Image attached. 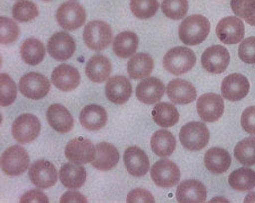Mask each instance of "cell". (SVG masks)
Here are the masks:
<instances>
[{"label": "cell", "instance_id": "cell-1", "mask_svg": "<svg viewBox=\"0 0 255 203\" xmlns=\"http://www.w3.org/2000/svg\"><path fill=\"white\" fill-rule=\"evenodd\" d=\"M210 22L202 15H192L179 25V39L186 45L201 44L210 33Z\"/></svg>", "mask_w": 255, "mask_h": 203}, {"label": "cell", "instance_id": "cell-2", "mask_svg": "<svg viewBox=\"0 0 255 203\" xmlns=\"http://www.w3.org/2000/svg\"><path fill=\"white\" fill-rule=\"evenodd\" d=\"M196 63V56L192 49L175 47L170 49L163 58V66L167 72L174 75H183L190 72Z\"/></svg>", "mask_w": 255, "mask_h": 203}, {"label": "cell", "instance_id": "cell-3", "mask_svg": "<svg viewBox=\"0 0 255 203\" xmlns=\"http://www.w3.org/2000/svg\"><path fill=\"white\" fill-rule=\"evenodd\" d=\"M113 31L109 24L102 20H92L85 26L83 40L85 44L94 51L105 50L113 41Z\"/></svg>", "mask_w": 255, "mask_h": 203}, {"label": "cell", "instance_id": "cell-4", "mask_svg": "<svg viewBox=\"0 0 255 203\" xmlns=\"http://www.w3.org/2000/svg\"><path fill=\"white\" fill-rule=\"evenodd\" d=\"M179 139L183 147L191 151L202 150L207 147L210 139V132L207 125L201 122H191L182 127Z\"/></svg>", "mask_w": 255, "mask_h": 203}, {"label": "cell", "instance_id": "cell-5", "mask_svg": "<svg viewBox=\"0 0 255 203\" xmlns=\"http://www.w3.org/2000/svg\"><path fill=\"white\" fill-rule=\"evenodd\" d=\"M30 166V157L23 147L8 148L1 156V168L9 176H19L25 173Z\"/></svg>", "mask_w": 255, "mask_h": 203}, {"label": "cell", "instance_id": "cell-6", "mask_svg": "<svg viewBox=\"0 0 255 203\" xmlns=\"http://www.w3.org/2000/svg\"><path fill=\"white\" fill-rule=\"evenodd\" d=\"M85 10L79 2L66 1L56 13V19L59 25L67 31H74L83 26L85 23Z\"/></svg>", "mask_w": 255, "mask_h": 203}, {"label": "cell", "instance_id": "cell-7", "mask_svg": "<svg viewBox=\"0 0 255 203\" xmlns=\"http://www.w3.org/2000/svg\"><path fill=\"white\" fill-rule=\"evenodd\" d=\"M41 131V123L36 116L23 114L18 116L13 123L11 133L19 143H28L38 138Z\"/></svg>", "mask_w": 255, "mask_h": 203}, {"label": "cell", "instance_id": "cell-8", "mask_svg": "<svg viewBox=\"0 0 255 203\" xmlns=\"http://www.w3.org/2000/svg\"><path fill=\"white\" fill-rule=\"evenodd\" d=\"M19 92L32 100H39L46 97L50 91V82L39 73L25 74L19 81Z\"/></svg>", "mask_w": 255, "mask_h": 203}, {"label": "cell", "instance_id": "cell-9", "mask_svg": "<svg viewBox=\"0 0 255 203\" xmlns=\"http://www.w3.org/2000/svg\"><path fill=\"white\" fill-rule=\"evenodd\" d=\"M151 177L160 188H172L180 180L179 167L174 161L162 159L155 163L151 168Z\"/></svg>", "mask_w": 255, "mask_h": 203}, {"label": "cell", "instance_id": "cell-10", "mask_svg": "<svg viewBox=\"0 0 255 203\" xmlns=\"http://www.w3.org/2000/svg\"><path fill=\"white\" fill-rule=\"evenodd\" d=\"M97 149L91 141L84 138H75L69 141L65 148V156L74 164L84 165L92 163L96 158Z\"/></svg>", "mask_w": 255, "mask_h": 203}, {"label": "cell", "instance_id": "cell-11", "mask_svg": "<svg viewBox=\"0 0 255 203\" xmlns=\"http://www.w3.org/2000/svg\"><path fill=\"white\" fill-rule=\"evenodd\" d=\"M28 176L32 183L40 189L51 188L58 180V173L55 165L43 159L35 161L31 165Z\"/></svg>", "mask_w": 255, "mask_h": 203}, {"label": "cell", "instance_id": "cell-12", "mask_svg": "<svg viewBox=\"0 0 255 203\" xmlns=\"http://www.w3.org/2000/svg\"><path fill=\"white\" fill-rule=\"evenodd\" d=\"M196 109L201 119L204 122H216L224 114L225 103L223 97L216 93L202 94L197 100Z\"/></svg>", "mask_w": 255, "mask_h": 203}, {"label": "cell", "instance_id": "cell-13", "mask_svg": "<svg viewBox=\"0 0 255 203\" xmlns=\"http://www.w3.org/2000/svg\"><path fill=\"white\" fill-rule=\"evenodd\" d=\"M230 55L227 49L221 45H212L203 52L201 63L210 74H221L227 69Z\"/></svg>", "mask_w": 255, "mask_h": 203}, {"label": "cell", "instance_id": "cell-14", "mask_svg": "<svg viewBox=\"0 0 255 203\" xmlns=\"http://www.w3.org/2000/svg\"><path fill=\"white\" fill-rule=\"evenodd\" d=\"M244 24L242 19L234 16L225 17L218 23L216 33L221 42L225 44H236L244 38Z\"/></svg>", "mask_w": 255, "mask_h": 203}, {"label": "cell", "instance_id": "cell-15", "mask_svg": "<svg viewBox=\"0 0 255 203\" xmlns=\"http://www.w3.org/2000/svg\"><path fill=\"white\" fill-rule=\"evenodd\" d=\"M47 49L53 59L65 61L74 55L76 45L75 41L68 33L57 32L49 40Z\"/></svg>", "mask_w": 255, "mask_h": 203}, {"label": "cell", "instance_id": "cell-16", "mask_svg": "<svg viewBox=\"0 0 255 203\" xmlns=\"http://www.w3.org/2000/svg\"><path fill=\"white\" fill-rule=\"evenodd\" d=\"M250 91L249 80L242 74H230L221 83V93L228 101H240Z\"/></svg>", "mask_w": 255, "mask_h": 203}, {"label": "cell", "instance_id": "cell-17", "mask_svg": "<svg viewBox=\"0 0 255 203\" xmlns=\"http://www.w3.org/2000/svg\"><path fill=\"white\" fill-rule=\"evenodd\" d=\"M133 89L128 78L122 75L110 77L106 84V97L116 105H123L129 100Z\"/></svg>", "mask_w": 255, "mask_h": 203}, {"label": "cell", "instance_id": "cell-18", "mask_svg": "<svg viewBox=\"0 0 255 203\" xmlns=\"http://www.w3.org/2000/svg\"><path fill=\"white\" fill-rule=\"evenodd\" d=\"M124 164L130 175L141 177L150 169L149 157L138 147H129L124 152Z\"/></svg>", "mask_w": 255, "mask_h": 203}, {"label": "cell", "instance_id": "cell-19", "mask_svg": "<svg viewBox=\"0 0 255 203\" xmlns=\"http://www.w3.org/2000/svg\"><path fill=\"white\" fill-rule=\"evenodd\" d=\"M53 85L64 92H71L80 84L81 76L79 70L71 65H59L51 74Z\"/></svg>", "mask_w": 255, "mask_h": 203}, {"label": "cell", "instance_id": "cell-20", "mask_svg": "<svg viewBox=\"0 0 255 203\" xmlns=\"http://www.w3.org/2000/svg\"><path fill=\"white\" fill-rule=\"evenodd\" d=\"M176 199L180 203H202L207 199V189L200 181H185L177 188Z\"/></svg>", "mask_w": 255, "mask_h": 203}, {"label": "cell", "instance_id": "cell-21", "mask_svg": "<svg viewBox=\"0 0 255 203\" xmlns=\"http://www.w3.org/2000/svg\"><path fill=\"white\" fill-rule=\"evenodd\" d=\"M164 84L157 77H146L136 88V97L141 102L153 105L161 100L164 94Z\"/></svg>", "mask_w": 255, "mask_h": 203}, {"label": "cell", "instance_id": "cell-22", "mask_svg": "<svg viewBox=\"0 0 255 203\" xmlns=\"http://www.w3.org/2000/svg\"><path fill=\"white\" fill-rule=\"evenodd\" d=\"M196 89L188 81L177 80L171 81L167 86V94L170 100L177 105H188L196 99Z\"/></svg>", "mask_w": 255, "mask_h": 203}, {"label": "cell", "instance_id": "cell-23", "mask_svg": "<svg viewBox=\"0 0 255 203\" xmlns=\"http://www.w3.org/2000/svg\"><path fill=\"white\" fill-rule=\"evenodd\" d=\"M49 125L58 133H67L74 127L72 114L61 105H51L47 110Z\"/></svg>", "mask_w": 255, "mask_h": 203}, {"label": "cell", "instance_id": "cell-24", "mask_svg": "<svg viewBox=\"0 0 255 203\" xmlns=\"http://www.w3.org/2000/svg\"><path fill=\"white\" fill-rule=\"evenodd\" d=\"M96 158L92 161V166L99 171L107 172L113 169L119 161V152L113 144L101 142L96 146Z\"/></svg>", "mask_w": 255, "mask_h": 203}, {"label": "cell", "instance_id": "cell-25", "mask_svg": "<svg viewBox=\"0 0 255 203\" xmlns=\"http://www.w3.org/2000/svg\"><path fill=\"white\" fill-rule=\"evenodd\" d=\"M110 73H112V63L106 56L94 55L86 64V76L94 83H101L108 80Z\"/></svg>", "mask_w": 255, "mask_h": 203}, {"label": "cell", "instance_id": "cell-26", "mask_svg": "<svg viewBox=\"0 0 255 203\" xmlns=\"http://www.w3.org/2000/svg\"><path fill=\"white\" fill-rule=\"evenodd\" d=\"M204 165L208 171L213 174H223L227 172L232 165V157L223 148H211L204 155Z\"/></svg>", "mask_w": 255, "mask_h": 203}, {"label": "cell", "instance_id": "cell-27", "mask_svg": "<svg viewBox=\"0 0 255 203\" xmlns=\"http://www.w3.org/2000/svg\"><path fill=\"white\" fill-rule=\"evenodd\" d=\"M106 110L99 105H89L83 108L80 114L81 125L88 131H99L107 123Z\"/></svg>", "mask_w": 255, "mask_h": 203}, {"label": "cell", "instance_id": "cell-28", "mask_svg": "<svg viewBox=\"0 0 255 203\" xmlns=\"http://www.w3.org/2000/svg\"><path fill=\"white\" fill-rule=\"evenodd\" d=\"M59 178L64 186L68 189H80L86 181V171L82 165L67 163L61 166Z\"/></svg>", "mask_w": 255, "mask_h": 203}, {"label": "cell", "instance_id": "cell-29", "mask_svg": "<svg viewBox=\"0 0 255 203\" xmlns=\"http://www.w3.org/2000/svg\"><path fill=\"white\" fill-rule=\"evenodd\" d=\"M154 67L153 58L147 53H137L127 64V72L133 80H142L150 75Z\"/></svg>", "mask_w": 255, "mask_h": 203}, {"label": "cell", "instance_id": "cell-30", "mask_svg": "<svg viewBox=\"0 0 255 203\" xmlns=\"http://www.w3.org/2000/svg\"><path fill=\"white\" fill-rule=\"evenodd\" d=\"M138 48V38L134 32L125 31L119 33L114 39V52L121 58H128L135 55Z\"/></svg>", "mask_w": 255, "mask_h": 203}, {"label": "cell", "instance_id": "cell-31", "mask_svg": "<svg viewBox=\"0 0 255 203\" xmlns=\"http://www.w3.org/2000/svg\"><path fill=\"white\" fill-rule=\"evenodd\" d=\"M152 116L155 124L163 128L174 126L179 121L178 110L170 102H158L152 110Z\"/></svg>", "mask_w": 255, "mask_h": 203}, {"label": "cell", "instance_id": "cell-32", "mask_svg": "<svg viewBox=\"0 0 255 203\" xmlns=\"http://www.w3.org/2000/svg\"><path fill=\"white\" fill-rule=\"evenodd\" d=\"M151 148L159 157L170 156L176 149V139L171 132L167 130L157 131L151 139Z\"/></svg>", "mask_w": 255, "mask_h": 203}, {"label": "cell", "instance_id": "cell-33", "mask_svg": "<svg viewBox=\"0 0 255 203\" xmlns=\"http://www.w3.org/2000/svg\"><path fill=\"white\" fill-rule=\"evenodd\" d=\"M20 56L26 64L36 66L44 59L46 48L40 40L30 38L24 41L22 47H20Z\"/></svg>", "mask_w": 255, "mask_h": 203}, {"label": "cell", "instance_id": "cell-34", "mask_svg": "<svg viewBox=\"0 0 255 203\" xmlns=\"http://www.w3.org/2000/svg\"><path fill=\"white\" fill-rule=\"evenodd\" d=\"M228 183L234 190L244 192L255 188V172L248 167L238 168L230 174Z\"/></svg>", "mask_w": 255, "mask_h": 203}, {"label": "cell", "instance_id": "cell-35", "mask_svg": "<svg viewBox=\"0 0 255 203\" xmlns=\"http://www.w3.org/2000/svg\"><path fill=\"white\" fill-rule=\"evenodd\" d=\"M234 156L238 163L244 166L255 165V138L250 136L240 141L234 149Z\"/></svg>", "mask_w": 255, "mask_h": 203}, {"label": "cell", "instance_id": "cell-36", "mask_svg": "<svg viewBox=\"0 0 255 203\" xmlns=\"http://www.w3.org/2000/svg\"><path fill=\"white\" fill-rule=\"evenodd\" d=\"M230 7L236 17L255 26V0H232Z\"/></svg>", "mask_w": 255, "mask_h": 203}, {"label": "cell", "instance_id": "cell-37", "mask_svg": "<svg viewBox=\"0 0 255 203\" xmlns=\"http://www.w3.org/2000/svg\"><path fill=\"white\" fill-rule=\"evenodd\" d=\"M158 0H130V10L139 19H149L158 13Z\"/></svg>", "mask_w": 255, "mask_h": 203}, {"label": "cell", "instance_id": "cell-38", "mask_svg": "<svg viewBox=\"0 0 255 203\" xmlns=\"http://www.w3.org/2000/svg\"><path fill=\"white\" fill-rule=\"evenodd\" d=\"M39 16V8L30 0H19L13 7V17L18 22L25 23Z\"/></svg>", "mask_w": 255, "mask_h": 203}, {"label": "cell", "instance_id": "cell-39", "mask_svg": "<svg viewBox=\"0 0 255 203\" xmlns=\"http://www.w3.org/2000/svg\"><path fill=\"white\" fill-rule=\"evenodd\" d=\"M17 97V88L13 78L8 74L0 75V105L7 107L11 105Z\"/></svg>", "mask_w": 255, "mask_h": 203}, {"label": "cell", "instance_id": "cell-40", "mask_svg": "<svg viewBox=\"0 0 255 203\" xmlns=\"http://www.w3.org/2000/svg\"><path fill=\"white\" fill-rule=\"evenodd\" d=\"M161 8L164 16H167L168 18L179 20L183 19L187 14L188 1L187 0H163Z\"/></svg>", "mask_w": 255, "mask_h": 203}, {"label": "cell", "instance_id": "cell-41", "mask_svg": "<svg viewBox=\"0 0 255 203\" xmlns=\"http://www.w3.org/2000/svg\"><path fill=\"white\" fill-rule=\"evenodd\" d=\"M19 27L13 19L7 17L0 18V42L9 44L18 39Z\"/></svg>", "mask_w": 255, "mask_h": 203}, {"label": "cell", "instance_id": "cell-42", "mask_svg": "<svg viewBox=\"0 0 255 203\" xmlns=\"http://www.w3.org/2000/svg\"><path fill=\"white\" fill-rule=\"evenodd\" d=\"M238 57L243 63L255 64V36L245 39L238 47Z\"/></svg>", "mask_w": 255, "mask_h": 203}, {"label": "cell", "instance_id": "cell-43", "mask_svg": "<svg viewBox=\"0 0 255 203\" xmlns=\"http://www.w3.org/2000/svg\"><path fill=\"white\" fill-rule=\"evenodd\" d=\"M241 125L245 132L250 134H255V106L248 107L243 111Z\"/></svg>", "mask_w": 255, "mask_h": 203}, {"label": "cell", "instance_id": "cell-44", "mask_svg": "<svg viewBox=\"0 0 255 203\" xmlns=\"http://www.w3.org/2000/svg\"><path fill=\"white\" fill-rule=\"evenodd\" d=\"M127 203H136V202H143V203H153L154 197L147 190L144 189H135L130 191L128 196L126 199Z\"/></svg>", "mask_w": 255, "mask_h": 203}, {"label": "cell", "instance_id": "cell-45", "mask_svg": "<svg viewBox=\"0 0 255 203\" xmlns=\"http://www.w3.org/2000/svg\"><path fill=\"white\" fill-rule=\"evenodd\" d=\"M22 203H32V202H41V203H48L49 199L48 197L44 194L42 191L40 190H31L26 192L25 194H23L20 197V200Z\"/></svg>", "mask_w": 255, "mask_h": 203}, {"label": "cell", "instance_id": "cell-46", "mask_svg": "<svg viewBox=\"0 0 255 203\" xmlns=\"http://www.w3.org/2000/svg\"><path fill=\"white\" fill-rule=\"evenodd\" d=\"M61 203H68V202H81V203H86L88 202V199H86L83 194L80 192H76V191H68L66 192L63 197L60 199Z\"/></svg>", "mask_w": 255, "mask_h": 203}, {"label": "cell", "instance_id": "cell-47", "mask_svg": "<svg viewBox=\"0 0 255 203\" xmlns=\"http://www.w3.org/2000/svg\"><path fill=\"white\" fill-rule=\"evenodd\" d=\"M245 203H250V202H255V192H251L248 197L245 198L244 200Z\"/></svg>", "mask_w": 255, "mask_h": 203}, {"label": "cell", "instance_id": "cell-48", "mask_svg": "<svg viewBox=\"0 0 255 203\" xmlns=\"http://www.w3.org/2000/svg\"><path fill=\"white\" fill-rule=\"evenodd\" d=\"M43 1H51V0H43Z\"/></svg>", "mask_w": 255, "mask_h": 203}]
</instances>
